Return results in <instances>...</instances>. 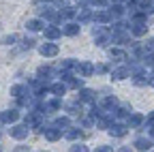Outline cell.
I'll return each instance as SVG.
<instances>
[{
  "label": "cell",
  "instance_id": "cell-18",
  "mask_svg": "<svg viewBox=\"0 0 154 152\" xmlns=\"http://www.w3.org/2000/svg\"><path fill=\"white\" fill-rule=\"evenodd\" d=\"M45 30V36H47V39L49 41H56V39H60V36H62V30L60 28H58V26H47V28H43Z\"/></svg>",
  "mask_w": 154,
  "mask_h": 152
},
{
  "label": "cell",
  "instance_id": "cell-23",
  "mask_svg": "<svg viewBox=\"0 0 154 152\" xmlns=\"http://www.w3.org/2000/svg\"><path fill=\"white\" fill-rule=\"evenodd\" d=\"M75 67H77V60H73V58H66V60L60 62V71L62 73H71Z\"/></svg>",
  "mask_w": 154,
  "mask_h": 152
},
{
  "label": "cell",
  "instance_id": "cell-26",
  "mask_svg": "<svg viewBox=\"0 0 154 152\" xmlns=\"http://www.w3.org/2000/svg\"><path fill=\"white\" fill-rule=\"evenodd\" d=\"M79 133H82V131L77 129V126H71V124H69V126L64 129V137H66V139H77V137H79Z\"/></svg>",
  "mask_w": 154,
  "mask_h": 152
},
{
  "label": "cell",
  "instance_id": "cell-32",
  "mask_svg": "<svg viewBox=\"0 0 154 152\" xmlns=\"http://www.w3.org/2000/svg\"><path fill=\"white\" fill-rule=\"evenodd\" d=\"M113 113H116L118 118H126L128 113H131V107H126V105H124V107H118V111H113Z\"/></svg>",
  "mask_w": 154,
  "mask_h": 152
},
{
  "label": "cell",
  "instance_id": "cell-24",
  "mask_svg": "<svg viewBox=\"0 0 154 152\" xmlns=\"http://www.w3.org/2000/svg\"><path fill=\"white\" fill-rule=\"evenodd\" d=\"M26 28H28L30 32H38V30H43V28H45V24H43L41 20H28Z\"/></svg>",
  "mask_w": 154,
  "mask_h": 152
},
{
  "label": "cell",
  "instance_id": "cell-15",
  "mask_svg": "<svg viewBox=\"0 0 154 152\" xmlns=\"http://www.w3.org/2000/svg\"><path fill=\"white\" fill-rule=\"evenodd\" d=\"M92 20H96L99 24H107V22H111V13L107 9H99L96 13H92Z\"/></svg>",
  "mask_w": 154,
  "mask_h": 152
},
{
  "label": "cell",
  "instance_id": "cell-30",
  "mask_svg": "<svg viewBox=\"0 0 154 152\" xmlns=\"http://www.w3.org/2000/svg\"><path fill=\"white\" fill-rule=\"evenodd\" d=\"M71 124V120L66 118V116H60V118H56V122H54V126H58V129H66Z\"/></svg>",
  "mask_w": 154,
  "mask_h": 152
},
{
  "label": "cell",
  "instance_id": "cell-33",
  "mask_svg": "<svg viewBox=\"0 0 154 152\" xmlns=\"http://www.w3.org/2000/svg\"><path fill=\"white\" fill-rule=\"evenodd\" d=\"M86 5H88V7H99V9H103V7L107 5V0H86Z\"/></svg>",
  "mask_w": 154,
  "mask_h": 152
},
{
  "label": "cell",
  "instance_id": "cell-7",
  "mask_svg": "<svg viewBox=\"0 0 154 152\" xmlns=\"http://www.w3.org/2000/svg\"><path fill=\"white\" fill-rule=\"evenodd\" d=\"M41 133L45 135V139H47V141H58V139L62 137V131L58 129V126H47V129H43Z\"/></svg>",
  "mask_w": 154,
  "mask_h": 152
},
{
  "label": "cell",
  "instance_id": "cell-41",
  "mask_svg": "<svg viewBox=\"0 0 154 152\" xmlns=\"http://www.w3.org/2000/svg\"><path fill=\"white\" fill-rule=\"evenodd\" d=\"M150 86H154V73H152V77H150Z\"/></svg>",
  "mask_w": 154,
  "mask_h": 152
},
{
  "label": "cell",
  "instance_id": "cell-25",
  "mask_svg": "<svg viewBox=\"0 0 154 152\" xmlns=\"http://www.w3.org/2000/svg\"><path fill=\"white\" fill-rule=\"evenodd\" d=\"M77 20H79V24H86L92 20V11L90 9H82V11H77Z\"/></svg>",
  "mask_w": 154,
  "mask_h": 152
},
{
  "label": "cell",
  "instance_id": "cell-4",
  "mask_svg": "<svg viewBox=\"0 0 154 152\" xmlns=\"http://www.w3.org/2000/svg\"><path fill=\"white\" fill-rule=\"evenodd\" d=\"M128 39H131V32H126V30L111 32V43H113V45H126Z\"/></svg>",
  "mask_w": 154,
  "mask_h": 152
},
{
  "label": "cell",
  "instance_id": "cell-31",
  "mask_svg": "<svg viewBox=\"0 0 154 152\" xmlns=\"http://www.w3.org/2000/svg\"><path fill=\"white\" fill-rule=\"evenodd\" d=\"M49 75H51V69H49V67H41V69L36 71V79H43V77L47 79Z\"/></svg>",
  "mask_w": 154,
  "mask_h": 152
},
{
  "label": "cell",
  "instance_id": "cell-34",
  "mask_svg": "<svg viewBox=\"0 0 154 152\" xmlns=\"http://www.w3.org/2000/svg\"><path fill=\"white\" fill-rule=\"evenodd\" d=\"M109 13H111V17H120V15L124 13V9H122L120 5H113V7L109 9Z\"/></svg>",
  "mask_w": 154,
  "mask_h": 152
},
{
  "label": "cell",
  "instance_id": "cell-43",
  "mask_svg": "<svg viewBox=\"0 0 154 152\" xmlns=\"http://www.w3.org/2000/svg\"><path fill=\"white\" fill-rule=\"evenodd\" d=\"M54 2H60V0H54Z\"/></svg>",
  "mask_w": 154,
  "mask_h": 152
},
{
  "label": "cell",
  "instance_id": "cell-14",
  "mask_svg": "<svg viewBox=\"0 0 154 152\" xmlns=\"http://www.w3.org/2000/svg\"><path fill=\"white\" fill-rule=\"evenodd\" d=\"M99 107L107 109V111H113L116 107H118V99H116V97H105V99L99 101Z\"/></svg>",
  "mask_w": 154,
  "mask_h": 152
},
{
  "label": "cell",
  "instance_id": "cell-20",
  "mask_svg": "<svg viewBox=\"0 0 154 152\" xmlns=\"http://www.w3.org/2000/svg\"><path fill=\"white\" fill-rule=\"evenodd\" d=\"M133 148H135V150L146 152V150H150V148H152V141H150L148 137H137V139H135V144H133Z\"/></svg>",
  "mask_w": 154,
  "mask_h": 152
},
{
  "label": "cell",
  "instance_id": "cell-8",
  "mask_svg": "<svg viewBox=\"0 0 154 152\" xmlns=\"http://www.w3.org/2000/svg\"><path fill=\"white\" fill-rule=\"evenodd\" d=\"M41 116L43 113H38V111H32L26 116V126L28 129H41Z\"/></svg>",
  "mask_w": 154,
  "mask_h": 152
},
{
  "label": "cell",
  "instance_id": "cell-5",
  "mask_svg": "<svg viewBox=\"0 0 154 152\" xmlns=\"http://www.w3.org/2000/svg\"><path fill=\"white\" fill-rule=\"evenodd\" d=\"M75 71L79 73L82 77H90V75L94 73V64H92V62H88V60H84V62H77Z\"/></svg>",
  "mask_w": 154,
  "mask_h": 152
},
{
  "label": "cell",
  "instance_id": "cell-28",
  "mask_svg": "<svg viewBox=\"0 0 154 152\" xmlns=\"http://www.w3.org/2000/svg\"><path fill=\"white\" fill-rule=\"evenodd\" d=\"M133 84L135 86H148L150 84V77H146L143 73H137V75H135V79H133Z\"/></svg>",
  "mask_w": 154,
  "mask_h": 152
},
{
  "label": "cell",
  "instance_id": "cell-6",
  "mask_svg": "<svg viewBox=\"0 0 154 152\" xmlns=\"http://www.w3.org/2000/svg\"><path fill=\"white\" fill-rule=\"evenodd\" d=\"M38 51H41V56H45V58H54V56H58L60 47L54 45V43H43L41 47H38Z\"/></svg>",
  "mask_w": 154,
  "mask_h": 152
},
{
  "label": "cell",
  "instance_id": "cell-35",
  "mask_svg": "<svg viewBox=\"0 0 154 152\" xmlns=\"http://www.w3.org/2000/svg\"><path fill=\"white\" fill-rule=\"evenodd\" d=\"M71 152H88V148L84 144H73L71 146Z\"/></svg>",
  "mask_w": 154,
  "mask_h": 152
},
{
  "label": "cell",
  "instance_id": "cell-1",
  "mask_svg": "<svg viewBox=\"0 0 154 152\" xmlns=\"http://www.w3.org/2000/svg\"><path fill=\"white\" fill-rule=\"evenodd\" d=\"M94 43L99 47H107L111 43V30H107V28H94Z\"/></svg>",
  "mask_w": 154,
  "mask_h": 152
},
{
  "label": "cell",
  "instance_id": "cell-37",
  "mask_svg": "<svg viewBox=\"0 0 154 152\" xmlns=\"http://www.w3.org/2000/svg\"><path fill=\"white\" fill-rule=\"evenodd\" d=\"M96 152H113V148H109V146H99V148H96Z\"/></svg>",
  "mask_w": 154,
  "mask_h": 152
},
{
  "label": "cell",
  "instance_id": "cell-21",
  "mask_svg": "<svg viewBox=\"0 0 154 152\" xmlns=\"http://www.w3.org/2000/svg\"><path fill=\"white\" fill-rule=\"evenodd\" d=\"M28 92H30V88H28V86L17 84V86H13V88H11V97H15V99H19V97H28Z\"/></svg>",
  "mask_w": 154,
  "mask_h": 152
},
{
  "label": "cell",
  "instance_id": "cell-13",
  "mask_svg": "<svg viewBox=\"0 0 154 152\" xmlns=\"http://www.w3.org/2000/svg\"><path fill=\"white\" fill-rule=\"evenodd\" d=\"M96 99V92L90 90V88H79V99L77 101H82V103H94Z\"/></svg>",
  "mask_w": 154,
  "mask_h": 152
},
{
  "label": "cell",
  "instance_id": "cell-27",
  "mask_svg": "<svg viewBox=\"0 0 154 152\" xmlns=\"http://www.w3.org/2000/svg\"><path fill=\"white\" fill-rule=\"evenodd\" d=\"M66 111L71 113V116H79V113H82V101H77V103H69V105H66Z\"/></svg>",
  "mask_w": 154,
  "mask_h": 152
},
{
  "label": "cell",
  "instance_id": "cell-29",
  "mask_svg": "<svg viewBox=\"0 0 154 152\" xmlns=\"http://www.w3.org/2000/svg\"><path fill=\"white\" fill-rule=\"evenodd\" d=\"M60 15H62V17H64V20H73V17H75V15H77V9H75V7H64V9H62V13H60Z\"/></svg>",
  "mask_w": 154,
  "mask_h": 152
},
{
  "label": "cell",
  "instance_id": "cell-16",
  "mask_svg": "<svg viewBox=\"0 0 154 152\" xmlns=\"http://www.w3.org/2000/svg\"><path fill=\"white\" fill-rule=\"evenodd\" d=\"M109 56H111V60H113V62H126V60H128L126 51H124V49H118V47L109 49Z\"/></svg>",
  "mask_w": 154,
  "mask_h": 152
},
{
  "label": "cell",
  "instance_id": "cell-2",
  "mask_svg": "<svg viewBox=\"0 0 154 152\" xmlns=\"http://www.w3.org/2000/svg\"><path fill=\"white\" fill-rule=\"evenodd\" d=\"M128 30L133 36H143V34H148V24H146V20H131Z\"/></svg>",
  "mask_w": 154,
  "mask_h": 152
},
{
  "label": "cell",
  "instance_id": "cell-46",
  "mask_svg": "<svg viewBox=\"0 0 154 152\" xmlns=\"http://www.w3.org/2000/svg\"><path fill=\"white\" fill-rule=\"evenodd\" d=\"M0 137H2V135H0Z\"/></svg>",
  "mask_w": 154,
  "mask_h": 152
},
{
  "label": "cell",
  "instance_id": "cell-38",
  "mask_svg": "<svg viewBox=\"0 0 154 152\" xmlns=\"http://www.w3.org/2000/svg\"><path fill=\"white\" fill-rule=\"evenodd\" d=\"M107 71V67L105 64H99V67H94V73H105Z\"/></svg>",
  "mask_w": 154,
  "mask_h": 152
},
{
  "label": "cell",
  "instance_id": "cell-40",
  "mask_svg": "<svg viewBox=\"0 0 154 152\" xmlns=\"http://www.w3.org/2000/svg\"><path fill=\"white\" fill-rule=\"evenodd\" d=\"M118 152H131V148H128V146H124V148H120Z\"/></svg>",
  "mask_w": 154,
  "mask_h": 152
},
{
  "label": "cell",
  "instance_id": "cell-9",
  "mask_svg": "<svg viewBox=\"0 0 154 152\" xmlns=\"http://www.w3.org/2000/svg\"><path fill=\"white\" fill-rule=\"evenodd\" d=\"M17 118H19L17 109H7V111L0 113V124H13Z\"/></svg>",
  "mask_w": 154,
  "mask_h": 152
},
{
  "label": "cell",
  "instance_id": "cell-10",
  "mask_svg": "<svg viewBox=\"0 0 154 152\" xmlns=\"http://www.w3.org/2000/svg\"><path fill=\"white\" fill-rule=\"evenodd\" d=\"M11 137H15V139H26L28 137V126L26 124H15L13 129H11Z\"/></svg>",
  "mask_w": 154,
  "mask_h": 152
},
{
  "label": "cell",
  "instance_id": "cell-36",
  "mask_svg": "<svg viewBox=\"0 0 154 152\" xmlns=\"http://www.w3.org/2000/svg\"><path fill=\"white\" fill-rule=\"evenodd\" d=\"M15 41H17V36H15V34H11V36H5V43H7V45H11V43H15Z\"/></svg>",
  "mask_w": 154,
  "mask_h": 152
},
{
  "label": "cell",
  "instance_id": "cell-39",
  "mask_svg": "<svg viewBox=\"0 0 154 152\" xmlns=\"http://www.w3.org/2000/svg\"><path fill=\"white\" fill-rule=\"evenodd\" d=\"M148 122H150V124H154V111H150V116H148Z\"/></svg>",
  "mask_w": 154,
  "mask_h": 152
},
{
  "label": "cell",
  "instance_id": "cell-12",
  "mask_svg": "<svg viewBox=\"0 0 154 152\" xmlns=\"http://www.w3.org/2000/svg\"><path fill=\"white\" fill-rule=\"evenodd\" d=\"M107 131H109V135H111V137H124V135H126V131H128V126H126V124H113V122H111Z\"/></svg>",
  "mask_w": 154,
  "mask_h": 152
},
{
  "label": "cell",
  "instance_id": "cell-17",
  "mask_svg": "<svg viewBox=\"0 0 154 152\" xmlns=\"http://www.w3.org/2000/svg\"><path fill=\"white\" fill-rule=\"evenodd\" d=\"M60 30H62V34H66V36H77V34H79V24L69 22V24H64Z\"/></svg>",
  "mask_w": 154,
  "mask_h": 152
},
{
  "label": "cell",
  "instance_id": "cell-19",
  "mask_svg": "<svg viewBox=\"0 0 154 152\" xmlns=\"http://www.w3.org/2000/svg\"><path fill=\"white\" fill-rule=\"evenodd\" d=\"M141 122H143V116H141V113H128V116H126V126H141Z\"/></svg>",
  "mask_w": 154,
  "mask_h": 152
},
{
  "label": "cell",
  "instance_id": "cell-11",
  "mask_svg": "<svg viewBox=\"0 0 154 152\" xmlns=\"http://www.w3.org/2000/svg\"><path fill=\"white\" fill-rule=\"evenodd\" d=\"M128 75H131V69L122 64V67H116V69L111 71V79H116V82H120V79H126Z\"/></svg>",
  "mask_w": 154,
  "mask_h": 152
},
{
  "label": "cell",
  "instance_id": "cell-45",
  "mask_svg": "<svg viewBox=\"0 0 154 152\" xmlns=\"http://www.w3.org/2000/svg\"><path fill=\"white\" fill-rule=\"evenodd\" d=\"M146 152H150V150H146Z\"/></svg>",
  "mask_w": 154,
  "mask_h": 152
},
{
  "label": "cell",
  "instance_id": "cell-44",
  "mask_svg": "<svg viewBox=\"0 0 154 152\" xmlns=\"http://www.w3.org/2000/svg\"><path fill=\"white\" fill-rule=\"evenodd\" d=\"M113 2H120V0H113Z\"/></svg>",
  "mask_w": 154,
  "mask_h": 152
},
{
  "label": "cell",
  "instance_id": "cell-42",
  "mask_svg": "<svg viewBox=\"0 0 154 152\" xmlns=\"http://www.w3.org/2000/svg\"><path fill=\"white\" fill-rule=\"evenodd\" d=\"M150 135H152V137H154V126H152V131H150Z\"/></svg>",
  "mask_w": 154,
  "mask_h": 152
},
{
  "label": "cell",
  "instance_id": "cell-22",
  "mask_svg": "<svg viewBox=\"0 0 154 152\" xmlns=\"http://www.w3.org/2000/svg\"><path fill=\"white\" fill-rule=\"evenodd\" d=\"M49 90H51L54 97H62V94L66 92V86H64L62 82H56V84H51V86H49Z\"/></svg>",
  "mask_w": 154,
  "mask_h": 152
},
{
  "label": "cell",
  "instance_id": "cell-3",
  "mask_svg": "<svg viewBox=\"0 0 154 152\" xmlns=\"http://www.w3.org/2000/svg\"><path fill=\"white\" fill-rule=\"evenodd\" d=\"M38 13H41V17H45L47 22H51V24H56V22H60V11H56L54 7H43V9H38Z\"/></svg>",
  "mask_w": 154,
  "mask_h": 152
}]
</instances>
